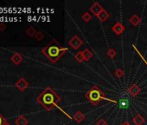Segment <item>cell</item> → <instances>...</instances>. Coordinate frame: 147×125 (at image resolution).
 <instances>
[{"mask_svg":"<svg viewBox=\"0 0 147 125\" xmlns=\"http://www.w3.org/2000/svg\"><path fill=\"white\" fill-rule=\"evenodd\" d=\"M132 122L135 125H143L144 123V118L140 114H137L133 116Z\"/></svg>","mask_w":147,"mask_h":125,"instance_id":"30bf717a","label":"cell"},{"mask_svg":"<svg viewBox=\"0 0 147 125\" xmlns=\"http://www.w3.org/2000/svg\"><path fill=\"white\" fill-rule=\"evenodd\" d=\"M28 120L24 115H18L16 120H15V123L16 125H28Z\"/></svg>","mask_w":147,"mask_h":125,"instance_id":"8fae6325","label":"cell"},{"mask_svg":"<svg viewBox=\"0 0 147 125\" xmlns=\"http://www.w3.org/2000/svg\"><path fill=\"white\" fill-rule=\"evenodd\" d=\"M82 19L84 21V22H89L91 19H92V15L89 13V12H85L82 15Z\"/></svg>","mask_w":147,"mask_h":125,"instance_id":"d6986e66","label":"cell"},{"mask_svg":"<svg viewBox=\"0 0 147 125\" xmlns=\"http://www.w3.org/2000/svg\"><path fill=\"white\" fill-rule=\"evenodd\" d=\"M44 34L42 33V32H41V31H37V33L36 34V36H35V38L36 39V40H39V41H41V40H42L43 38H44Z\"/></svg>","mask_w":147,"mask_h":125,"instance_id":"7402d4cb","label":"cell"},{"mask_svg":"<svg viewBox=\"0 0 147 125\" xmlns=\"http://www.w3.org/2000/svg\"><path fill=\"white\" fill-rule=\"evenodd\" d=\"M67 49L59 45L55 40H53L49 45L44 47L42 50V53L53 64L56 62L66 52Z\"/></svg>","mask_w":147,"mask_h":125,"instance_id":"7a4b0ae2","label":"cell"},{"mask_svg":"<svg viewBox=\"0 0 147 125\" xmlns=\"http://www.w3.org/2000/svg\"><path fill=\"white\" fill-rule=\"evenodd\" d=\"M36 101L46 109V110H51L53 108L56 107L58 108L61 112H63L67 116L71 118V116L67 114L61 108L58 106V103L61 102V97L56 94V92L51 88L47 87L45 88L42 92L36 97Z\"/></svg>","mask_w":147,"mask_h":125,"instance_id":"6da1fadb","label":"cell"},{"mask_svg":"<svg viewBox=\"0 0 147 125\" xmlns=\"http://www.w3.org/2000/svg\"><path fill=\"white\" fill-rule=\"evenodd\" d=\"M120 125H131V124H130L128 122H123L122 124H120Z\"/></svg>","mask_w":147,"mask_h":125,"instance_id":"4316f807","label":"cell"},{"mask_svg":"<svg viewBox=\"0 0 147 125\" xmlns=\"http://www.w3.org/2000/svg\"><path fill=\"white\" fill-rule=\"evenodd\" d=\"M132 47H133V48H134V49H135V50H136V51H137V52H138V55H139V56H141V57H142V59H143V60H144V62H145V65H147V61H145V59H144V57H143V56H142V55H141V53H140V52H139V51H138V49H137V48H136V47H135V45H132Z\"/></svg>","mask_w":147,"mask_h":125,"instance_id":"cb8c5ba5","label":"cell"},{"mask_svg":"<svg viewBox=\"0 0 147 125\" xmlns=\"http://www.w3.org/2000/svg\"><path fill=\"white\" fill-rule=\"evenodd\" d=\"M96 125H108V124H107V122L105 119L100 118V120H98V121H97Z\"/></svg>","mask_w":147,"mask_h":125,"instance_id":"603a6c76","label":"cell"},{"mask_svg":"<svg viewBox=\"0 0 147 125\" xmlns=\"http://www.w3.org/2000/svg\"><path fill=\"white\" fill-rule=\"evenodd\" d=\"M82 52H83V56H84L85 61H88V60H90L93 57V52L89 49H85Z\"/></svg>","mask_w":147,"mask_h":125,"instance_id":"2e32d148","label":"cell"},{"mask_svg":"<svg viewBox=\"0 0 147 125\" xmlns=\"http://www.w3.org/2000/svg\"><path fill=\"white\" fill-rule=\"evenodd\" d=\"M11 60L14 62L15 65H18L21 64V62L23 61V56L18 53H14L12 55V56L11 57Z\"/></svg>","mask_w":147,"mask_h":125,"instance_id":"7c38bea8","label":"cell"},{"mask_svg":"<svg viewBox=\"0 0 147 125\" xmlns=\"http://www.w3.org/2000/svg\"><path fill=\"white\" fill-rule=\"evenodd\" d=\"M141 92V89L139 88L138 85H137L136 84H132L127 90V93L132 96V97H136L138 96V95Z\"/></svg>","mask_w":147,"mask_h":125,"instance_id":"8992f818","label":"cell"},{"mask_svg":"<svg viewBox=\"0 0 147 125\" xmlns=\"http://www.w3.org/2000/svg\"><path fill=\"white\" fill-rule=\"evenodd\" d=\"M15 86H16L20 91H24L26 88H28L29 84L27 83V81H26L24 78H20V79L15 84Z\"/></svg>","mask_w":147,"mask_h":125,"instance_id":"9c48e42d","label":"cell"},{"mask_svg":"<svg viewBox=\"0 0 147 125\" xmlns=\"http://www.w3.org/2000/svg\"><path fill=\"white\" fill-rule=\"evenodd\" d=\"M124 74H125V72H124V71H123L122 69H117V70L114 71V75H115V77H118V78H121V77L124 76Z\"/></svg>","mask_w":147,"mask_h":125,"instance_id":"44dd1931","label":"cell"},{"mask_svg":"<svg viewBox=\"0 0 147 125\" xmlns=\"http://www.w3.org/2000/svg\"><path fill=\"white\" fill-rule=\"evenodd\" d=\"M119 106L120 109H126L129 105H130V101H129V96L127 94H124V96H122L119 99V101L118 102Z\"/></svg>","mask_w":147,"mask_h":125,"instance_id":"5b68a950","label":"cell"},{"mask_svg":"<svg viewBox=\"0 0 147 125\" xmlns=\"http://www.w3.org/2000/svg\"><path fill=\"white\" fill-rule=\"evenodd\" d=\"M103 10H104L103 7H102L98 2H94V5L90 7V12H91L94 16H96V17H97Z\"/></svg>","mask_w":147,"mask_h":125,"instance_id":"52a82bcc","label":"cell"},{"mask_svg":"<svg viewBox=\"0 0 147 125\" xmlns=\"http://www.w3.org/2000/svg\"><path fill=\"white\" fill-rule=\"evenodd\" d=\"M73 119H75L77 122H82L85 119V115L82 111H77L73 116Z\"/></svg>","mask_w":147,"mask_h":125,"instance_id":"5bb4252c","label":"cell"},{"mask_svg":"<svg viewBox=\"0 0 147 125\" xmlns=\"http://www.w3.org/2000/svg\"><path fill=\"white\" fill-rule=\"evenodd\" d=\"M36 33H37V31H36V30L33 26H30V27H29L26 30V34L29 37H35V36H36Z\"/></svg>","mask_w":147,"mask_h":125,"instance_id":"e0dca14e","label":"cell"},{"mask_svg":"<svg viewBox=\"0 0 147 125\" xmlns=\"http://www.w3.org/2000/svg\"><path fill=\"white\" fill-rule=\"evenodd\" d=\"M129 21H130V24H132L133 26H138L140 24V22H141V18L138 15L134 14L132 17H131Z\"/></svg>","mask_w":147,"mask_h":125,"instance_id":"9a60e30c","label":"cell"},{"mask_svg":"<svg viewBox=\"0 0 147 125\" xmlns=\"http://www.w3.org/2000/svg\"><path fill=\"white\" fill-rule=\"evenodd\" d=\"M5 29H6V26L5 24H3V23L0 24V31H4Z\"/></svg>","mask_w":147,"mask_h":125,"instance_id":"484cf974","label":"cell"},{"mask_svg":"<svg viewBox=\"0 0 147 125\" xmlns=\"http://www.w3.org/2000/svg\"><path fill=\"white\" fill-rule=\"evenodd\" d=\"M125 29V26H124L120 22H117V23L112 27V31H113L116 35H118V36L121 35V34L124 32Z\"/></svg>","mask_w":147,"mask_h":125,"instance_id":"ba28073f","label":"cell"},{"mask_svg":"<svg viewBox=\"0 0 147 125\" xmlns=\"http://www.w3.org/2000/svg\"><path fill=\"white\" fill-rule=\"evenodd\" d=\"M68 43L74 50H78L83 44V41L78 36L75 35V36H73L72 38L69 40Z\"/></svg>","mask_w":147,"mask_h":125,"instance_id":"277c9868","label":"cell"},{"mask_svg":"<svg viewBox=\"0 0 147 125\" xmlns=\"http://www.w3.org/2000/svg\"><path fill=\"white\" fill-rule=\"evenodd\" d=\"M6 122V120L3 117V115L0 114V125H4V123Z\"/></svg>","mask_w":147,"mask_h":125,"instance_id":"d4e9b609","label":"cell"},{"mask_svg":"<svg viewBox=\"0 0 147 125\" xmlns=\"http://www.w3.org/2000/svg\"><path fill=\"white\" fill-rule=\"evenodd\" d=\"M85 97L94 106L98 105L101 100H106V101H108V102H111L113 103H117V102L115 100H113V99L107 97L105 96V94L103 93V91L100 90V88L97 85H94L88 91H87L85 94Z\"/></svg>","mask_w":147,"mask_h":125,"instance_id":"3957f363","label":"cell"},{"mask_svg":"<svg viewBox=\"0 0 147 125\" xmlns=\"http://www.w3.org/2000/svg\"><path fill=\"white\" fill-rule=\"evenodd\" d=\"M4 125H11V124H10L9 122H7V121H6V122H5L4 123Z\"/></svg>","mask_w":147,"mask_h":125,"instance_id":"83f0119b","label":"cell"},{"mask_svg":"<svg viewBox=\"0 0 147 125\" xmlns=\"http://www.w3.org/2000/svg\"><path fill=\"white\" fill-rule=\"evenodd\" d=\"M109 17H110V15H109V13H108L106 10H103V11L97 16L98 19H99L100 22H105L107 19L109 18Z\"/></svg>","mask_w":147,"mask_h":125,"instance_id":"4fadbf2b","label":"cell"},{"mask_svg":"<svg viewBox=\"0 0 147 125\" xmlns=\"http://www.w3.org/2000/svg\"><path fill=\"white\" fill-rule=\"evenodd\" d=\"M75 59H76L78 62H82L83 61H85L84 56H83V52H82V51H78V52L75 55Z\"/></svg>","mask_w":147,"mask_h":125,"instance_id":"ac0fdd59","label":"cell"},{"mask_svg":"<svg viewBox=\"0 0 147 125\" xmlns=\"http://www.w3.org/2000/svg\"><path fill=\"white\" fill-rule=\"evenodd\" d=\"M107 55L111 59H114V58L116 57V56H117V51H116L114 49H110V50H107Z\"/></svg>","mask_w":147,"mask_h":125,"instance_id":"ffe728a7","label":"cell"}]
</instances>
